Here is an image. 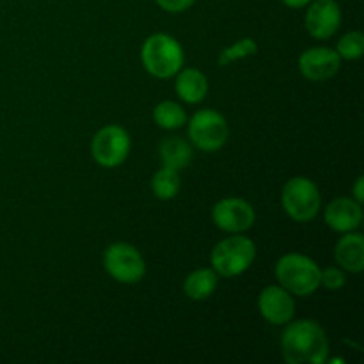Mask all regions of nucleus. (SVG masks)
Here are the masks:
<instances>
[{
	"instance_id": "obj_1",
	"label": "nucleus",
	"mask_w": 364,
	"mask_h": 364,
	"mask_svg": "<svg viewBox=\"0 0 364 364\" xmlns=\"http://www.w3.org/2000/svg\"><path fill=\"white\" fill-rule=\"evenodd\" d=\"M281 352L288 364H323L329 359V340L315 320L288 322L281 336Z\"/></svg>"
},
{
	"instance_id": "obj_2",
	"label": "nucleus",
	"mask_w": 364,
	"mask_h": 364,
	"mask_svg": "<svg viewBox=\"0 0 364 364\" xmlns=\"http://www.w3.org/2000/svg\"><path fill=\"white\" fill-rule=\"evenodd\" d=\"M141 60L144 70L155 78H173L183 68L185 52L176 38L156 32L146 38L141 48Z\"/></svg>"
},
{
	"instance_id": "obj_3",
	"label": "nucleus",
	"mask_w": 364,
	"mask_h": 364,
	"mask_svg": "<svg viewBox=\"0 0 364 364\" xmlns=\"http://www.w3.org/2000/svg\"><path fill=\"white\" fill-rule=\"evenodd\" d=\"M320 270L315 259L288 252L276 263V279L294 297H309L320 288Z\"/></svg>"
},
{
	"instance_id": "obj_4",
	"label": "nucleus",
	"mask_w": 364,
	"mask_h": 364,
	"mask_svg": "<svg viewBox=\"0 0 364 364\" xmlns=\"http://www.w3.org/2000/svg\"><path fill=\"white\" fill-rule=\"evenodd\" d=\"M256 258V245L242 233L220 240L210 255V265L219 277H237L251 269Z\"/></svg>"
},
{
	"instance_id": "obj_5",
	"label": "nucleus",
	"mask_w": 364,
	"mask_h": 364,
	"mask_svg": "<svg viewBox=\"0 0 364 364\" xmlns=\"http://www.w3.org/2000/svg\"><path fill=\"white\" fill-rule=\"evenodd\" d=\"M281 203L295 223H309L322 208V194L313 180L306 176H294L284 183L281 192Z\"/></svg>"
},
{
	"instance_id": "obj_6",
	"label": "nucleus",
	"mask_w": 364,
	"mask_h": 364,
	"mask_svg": "<svg viewBox=\"0 0 364 364\" xmlns=\"http://www.w3.org/2000/svg\"><path fill=\"white\" fill-rule=\"evenodd\" d=\"M187 132L192 144L205 153L219 151L230 137L226 117L213 109L198 110L187 119Z\"/></svg>"
},
{
	"instance_id": "obj_7",
	"label": "nucleus",
	"mask_w": 364,
	"mask_h": 364,
	"mask_svg": "<svg viewBox=\"0 0 364 364\" xmlns=\"http://www.w3.org/2000/svg\"><path fill=\"white\" fill-rule=\"evenodd\" d=\"M103 269L121 284H137L146 276V262L137 247L116 242L103 252Z\"/></svg>"
},
{
	"instance_id": "obj_8",
	"label": "nucleus",
	"mask_w": 364,
	"mask_h": 364,
	"mask_svg": "<svg viewBox=\"0 0 364 364\" xmlns=\"http://www.w3.org/2000/svg\"><path fill=\"white\" fill-rule=\"evenodd\" d=\"M132 149V139L119 124L100 128L91 141V155L100 167L116 169L123 166Z\"/></svg>"
},
{
	"instance_id": "obj_9",
	"label": "nucleus",
	"mask_w": 364,
	"mask_h": 364,
	"mask_svg": "<svg viewBox=\"0 0 364 364\" xmlns=\"http://www.w3.org/2000/svg\"><path fill=\"white\" fill-rule=\"evenodd\" d=\"M212 220L224 233H245L255 226L256 212L251 203L245 199L224 198L213 205Z\"/></svg>"
},
{
	"instance_id": "obj_10",
	"label": "nucleus",
	"mask_w": 364,
	"mask_h": 364,
	"mask_svg": "<svg viewBox=\"0 0 364 364\" xmlns=\"http://www.w3.org/2000/svg\"><path fill=\"white\" fill-rule=\"evenodd\" d=\"M304 16L306 31L315 39H329L341 25V7L336 0H311Z\"/></svg>"
},
{
	"instance_id": "obj_11",
	"label": "nucleus",
	"mask_w": 364,
	"mask_h": 364,
	"mask_svg": "<svg viewBox=\"0 0 364 364\" xmlns=\"http://www.w3.org/2000/svg\"><path fill=\"white\" fill-rule=\"evenodd\" d=\"M341 68V59L336 50L327 46L308 48L299 57V71L306 80L326 82L336 77Z\"/></svg>"
},
{
	"instance_id": "obj_12",
	"label": "nucleus",
	"mask_w": 364,
	"mask_h": 364,
	"mask_svg": "<svg viewBox=\"0 0 364 364\" xmlns=\"http://www.w3.org/2000/svg\"><path fill=\"white\" fill-rule=\"evenodd\" d=\"M258 311L272 326H287L295 316V299L279 284L263 288L258 295Z\"/></svg>"
},
{
	"instance_id": "obj_13",
	"label": "nucleus",
	"mask_w": 364,
	"mask_h": 364,
	"mask_svg": "<svg viewBox=\"0 0 364 364\" xmlns=\"http://www.w3.org/2000/svg\"><path fill=\"white\" fill-rule=\"evenodd\" d=\"M361 203L355 201L354 198H341L333 199L326 206L323 219L326 224L336 233H348L355 231L363 223V208Z\"/></svg>"
},
{
	"instance_id": "obj_14",
	"label": "nucleus",
	"mask_w": 364,
	"mask_h": 364,
	"mask_svg": "<svg viewBox=\"0 0 364 364\" xmlns=\"http://www.w3.org/2000/svg\"><path fill=\"white\" fill-rule=\"evenodd\" d=\"M174 78V91L178 98L188 105L201 103L208 95V78L198 68H181Z\"/></svg>"
},
{
	"instance_id": "obj_15",
	"label": "nucleus",
	"mask_w": 364,
	"mask_h": 364,
	"mask_svg": "<svg viewBox=\"0 0 364 364\" xmlns=\"http://www.w3.org/2000/svg\"><path fill=\"white\" fill-rule=\"evenodd\" d=\"M334 258L338 267L352 274L364 270V237L358 231H348L336 242Z\"/></svg>"
},
{
	"instance_id": "obj_16",
	"label": "nucleus",
	"mask_w": 364,
	"mask_h": 364,
	"mask_svg": "<svg viewBox=\"0 0 364 364\" xmlns=\"http://www.w3.org/2000/svg\"><path fill=\"white\" fill-rule=\"evenodd\" d=\"M219 287V274L213 269H198L185 277L183 291L191 301H206Z\"/></svg>"
},
{
	"instance_id": "obj_17",
	"label": "nucleus",
	"mask_w": 364,
	"mask_h": 364,
	"mask_svg": "<svg viewBox=\"0 0 364 364\" xmlns=\"http://www.w3.org/2000/svg\"><path fill=\"white\" fill-rule=\"evenodd\" d=\"M192 146L181 137H169L162 141L159 148L160 162L164 167L181 171L192 162Z\"/></svg>"
},
{
	"instance_id": "obj_18",
	"label": "nucleus",
	"mask_w": 364,
	"mask_h": 364,
	"mask_svg": "<svg viewBox=\"0 0 364 364\" xmlns=\"http://www.w3.org/2000/svg\"><path fill=\"white\" fill-rule=\"evenodd\" d=\"M187 119L188 117L183 107L176 102H171V100L156 103L155 109H153V121L162 130H178V128L187 124Z\"/></svg>"
},
{
	"instance_id": "obj_19",
	"label": "nucleus",
	"mask_w": 364,
	"mask_h": 364,
	"mask_svg": "<svg viewBox=\"0 0 364 364\" xmlns=\"http://www.w3.org/2000/svg\"><path fill=\"white\" fill-rule=\"evenodd\" d=\"M181 180L180 171L171 169V167H160L151 178V191L155 198L162 199V201H169L174 199L180 192Z\"/></svg>"
},
{
	"instance_id": "obj_20",
	"label": "nucleus",
	"mask_w": 364,
	"mask_h": 364,
	"mask_svg": "<svg viewBox=\"0 0 364 364\" xmlns=\"http://www.w3.org/2000/svg\"><path fill=\"white\" fill-rule=\"evenodd\" d=\"M258 53V43L252 38H244L240 41H237L235 45L228 46L223 52L219 53V59L217 64L219 66H228L231 63H237V60L245 59V57H252Z\"/></svg>"
},
{
	"instance_id": "obj_21",
	"label": "nucleus",
	"mask_w": 364,
	"mask_h": 364,
	"mask_svg": "<svg viewBox=\"0 0 364 364\" xmlns=\"http://www.w3.org/2000/svg\"><path fill=\"white\" fill-rule=\"evenodd\" d=\"M336 52L341 60H358L364 53V34L361 31H352L341 36L336 45Z\"/></svg>"
},
{
	"instance_id": "obj_22",
	"label": "nucleus",
	"mask_w": 364,
	"mask_h": 364,
	"mask_svg": "<svg viewBox=\"0 0 364 364\" xmlns=\"http://www.w3.org/2000/svg\"><path fill=\"white\" fill-rule=\"evenodd\" d=\"M347 284V276L341 267H327L320 270V287L331 291H338Z\"/></svg>"
},
{
	"instance_id": "obj_23",
	"label": "nucleus",
	"mask_w": 364,
	"mask_h": 364,
	"mask_svg": "<svg viewBox=\"0 0 364 364\" xmlns=\"http://www.w3.org/2000/svg\"><path fill=\"white\" fill-rule=\"evenodd\" d=\"M155 2L156 6H159L160 9L166 11V13L178 14L191 9V7L196 4V0H155Z\"/></svg>"
},
{
	"instance_id": "obj_24",
	"label": "nucleus",
	"mask_w": 364,
	"mask_h": 364,
	"mask_svg": "<svg viewBox=\"0 0 364 364\" xmlns=\"http://www.w3.org/2000/svg\"><path fill=\"white\" fill-rule=\"evenodd\" d=\"M350 198H354L358 203H364V178L363 176H358V180H355L354 187H352V196Z\"/></svg>"
},
{
	"instance_id": "obj_25",
	"label": "nucleus",
	"mask_w": 364,
	"mask_h": 364,
	"mask_svg": "<svg viewBox=\"0 0 364 364\" xmlns=\"http://www.w3.org/2000/svg\"><path fill=\"white\" fill-rule=\"evenodd\" d=\"M287 7H291V9H302V7L308 6L311 0H281Z\"/></svg>"
}]
</instances>
